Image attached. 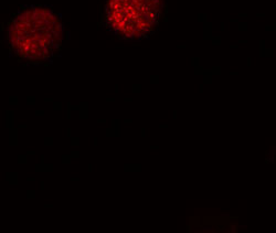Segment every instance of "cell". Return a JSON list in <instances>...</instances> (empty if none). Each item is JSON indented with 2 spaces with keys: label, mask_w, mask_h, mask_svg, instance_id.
Masks as SVG:
<instances>
[{
  "label": "cell",
  "mask_w": 276,
  "mask_h": 233,
  "mask_svg": "<svg viewBox=\"0 0 276 233\" xmlns=\"http://www.w3.org/2000/svg\"><path fill=\"white\" fill-rule=\"evenodd\" d=\"M63 27L52 10L31 7L9 23L8 41L12 52L29 62L50 61L62 41Z\"/></svg>",
  "instance_id": "1"
},
{
  "label": "cell",
  "mask_w": 276,
  "mask_h": 233,
  "mask_svg": "<svg viewBox=\"0 0 276 233\" xmlns=\"http://www.w3.org/2000/svg\"><path fill=\"white\" fill-rule=\"evenodd\" d=\"M160 13V0H107L106 25L115 35L125 40L147 37Z\"/></svg>",
  "instance_id": "2"
}]
</instances>
